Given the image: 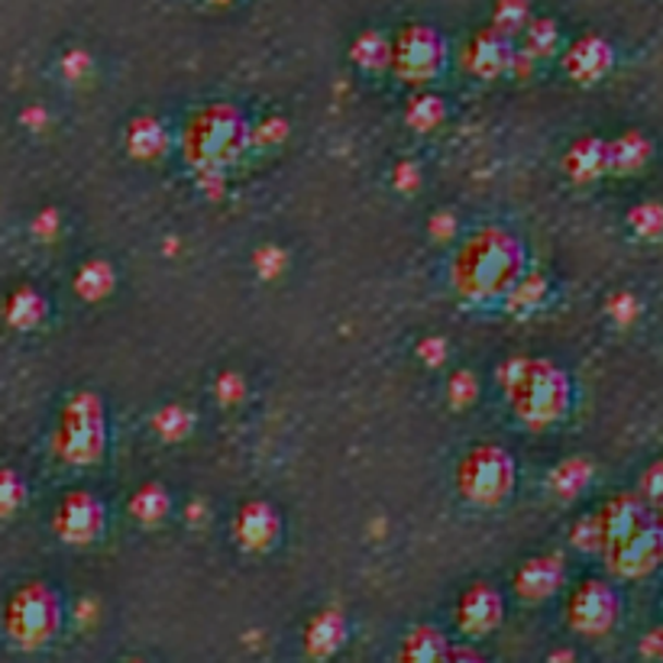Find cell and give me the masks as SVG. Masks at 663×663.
I'll return each instance as SVG.
<instances>
[{"instance_id": "cell-3", "label": "cell", "mask_w": 663, "mask_h": 663, "mask_svg": "<svg viewBox=\"0 0 663 663\" xmlns=\"http://www.w3.org/2000/svg\"><path fill=\"white\" fill-rule=\"evenodd\" d=\"M250 143V126L237 107L214 104L194 113L185 130V156L201 172H217L227 162L240 159Z\"/></svg>"}, {"instance_id": "cell-17", "label": "cell", "mask_w": 663, "mask_h": 663, "mask_svg": "<svg viewBox=\"0 0 663 663\" xmlns=\"http://www.w3.org/2000/svg\"><path fill=\"white\" fill-rule=\"evenodd\" d=\"M564 169L569 172L572 182H592L599 179L602 172H608V143L602 140H576L569 146L567 159H564Z\"/></svg>"}, {"instance_id": "cell-2", "label": "cell", "mask_w": 663, "mask_h": 663, "mask_svg": "<svg viewBox=\"0 0 663 663\" xmlns=\"http://www.w3.org/2000/svg\"><path fill=\"white\" fill-rule=\"evenodd\" d=\"M502 385L518 418L531 424H551L569 408L567 373L547 360H511L502 370Z\"/></svg>"}, {"instance_id": "cell-46", "label": "cell", "mask_w": 663, "mask_h": 663, "mask_svg": "<svg viewBox=\"0 0 663 663\" xmlns=\"http://www.w3.org/2000/svg\"><path fill=\"white\" fill-rule=\"evenodd\" d=\"M434 233H441V237H450L454 233V217H434Z\"/></svg>"}, {"instance_id": "cell-38", "label": "cell", "mask_w": 663, "mask_h": 663, "mask_svg": "<svg viewBox=\"0 0 663 663\" xmlns=\"http://www.w3.org/2000/svg\"><path fill=\"white\" fill-rule=\"evenodd\" d=\"M641 654L651 658V661H663V625L654 628L644 641H641Z\"/></svg>"}, {"instance_id": "cell-29", "label": "cell", "mask_w": 663, "mask_h": 663, "mask_svg": "<svg viewBox=\"0 0 663 663\" xmlns=\"http://www.w3.org/2000/svg\"><path fill=\"white\" fill-rule=\"evenodd\" d=\"M528 23V3L525 0H498L495 7V29L511 36Z\"/></svg>"}, {"instance_id": "cell-18", "label": "cell", "mask_w": 663, "mask_h": 663, "mask_svg": "<svg viewBox=\"0 0 663 663\" xmlns=\"http://www.w3.org/2000/svg\"><path fill=\"white\" fill-rule=\"evenodd\" d=\"M347 641V622L340 612H321L311 618L308 631H304V648L314 658H330L340 644Z\"/></svg>"}, {"instance_id": "cell-30", "label": "cell", "mask_w": 663, "mask_h": 663, "mask_svg": "<svg viewBox=\"0 0 663 663\" xmlns=\"http://www.w3.org/2000/svg\"><path fill=\"white\" fill-rule=\"evenodd\" d=\"M156 431L166 437V441H182L185 434L191 431V414L185 411V408H162L159 414H156Z\"/></svg>"}, {"instance_id": "cell-15", "label": "cell", "mask_w": 663, "mask_h": 663, "mask_svg": "<svg viewBox=\"0 0 663 663\" xmlns=\"http://www.w3.org/2000/svg\"><path fill=\"white\" fill-rule=\"evenodd\" d=\"M515 62L511 39L498 29H482L467 49V69L479 79H495Z\"/></svg>"}, {"instance_id": "cell-6", "label": "cell", "mask_w": 663, "mask_h": 663, "mask_svg": "<svg viewBox=\"0 0 663 663\" xmlns=\"http://www.w3.org/2000/svg\"><path fill=\"white\" fill-rule=\"evenodd\" d=\"M457 485L473 505H498L515 489V460L492 444L473 447L457 470Z\"/></svg>"}, {"instance_id": "cell-37", "label": "cell", "mask_w": 663, "mask_h": 663, "mask_svg": "<svg viewBox=\"0 0 663 663\" xmlns=\"http://www.w3.org/2000/svg\"><path fill=\"white\" fill-rule=\"evenodd\" d=\"M282 263L285 256L279 250H263V253L256 256V266H260L263 276H276V269H282Z\"/></svg>"}, {"instance_id": "cell-8", "label": "cell", "mask_w": 663, "mask_h": 663, "mask_svg": "<svg viewBox=\"0 0 663 663\" xmlns=\"http://www.w3.org/2000/svg\"><path fill=\"white\" fill-rule=\"evenodd\" d=\"M622 615V602H618V592L602 582V579H586L579 582V589L569 595L567 618L569 625L582 635H605L615 628Z\"/></svg>"}, {"instance_id": "cell-11", "label": "cell", "mask_w": 663, "mask_h": 663, "mask_svg": "<svg viewBox=\"0 0 663 663\" xmlns=\"http://www.w3.org/2000/svg\"><path fill=\"white\" fill-rule=\"evenodd\" d=\"M654 518V508L641 495H615L602 511H599V528H602V554L631 534H638L648 521Z\"/></svg>"}, {"instance_id": "cell-28", "label": "cell", "mask_w": 663, "mask_h": 663, "mask_svg": "<svg viewBox=\"0 0 663 663\" xmlns=\"http://www.w3.org/2000/svg\"><path fill=\"white\" fill-rule=\"evenodd\" d=\"M628 224L641 233V237H661L663 233V207L654 201H644L638 204L631 214H628Z\"/></svg>"}, {"instance_id": "cell-20", "label": "cell", "mask_w": 663, "mask_h": 663, "mask_svg": "<svg viewBox=\"0 0 663 663\" xmlns=\"http://www.w3.org/2000/svg\"><path fill=\"white\" fill-rule=\"evenodd\" d=\"M166 143H169L166 126L159 120H153V117H140L126 130V146H130V153L136 159H156V156H162Z\"/></svg>"}, {"instance_id": "cell-35", "label": "cell", "mask_w": 663, "mask_h": 663, "mask_svg": "<svg viewBox=\"0 0 663 663\" xmlns=\"http://www.w3.org/2000/svg\"><path fill=\"white\" fill-rule=\"evenodd\" d=\"M544 279H521L518 282V288L508 294V301H511V308H521V311H528V308H538V301H541V294H544Z\"/></svg>"}, {"instance_id": "cell-40", "label": "cell", "mask_w": 663, "mask_h": 663, "mask_svg": "<svg viewBox=\"0 0 663 663\" xmlns=\"http://www.w3.org/2000/svg\"><path fill=\"white\" fill-rule=\"evenodd\" d=\"M612 311H615V317H618V321H628V317H635V311H638V308H635V298L622 294V298H615V301H612Z\"/></svg>"}, {"instance_id": "cell-16", "label": "cell", "mask_w": 663, "mask_h": 663, "mask_svg": "<svg viewBox=\"0 0 663 663\" xmlns=\"http://www.w3.org/2000/svg\"><path fill=\"white\" fill-rule=\"evenodd\" d=\"M567 72L576 82H595L612 69V46L599 36H582L567 52Z\"/></svg>"}, {"instance_id": "cell-21", "label": "cell", "mask_w": 663, "mask_h": 663, "mask_svg": "<svg viewBox=\"0 0 663 663\" xmlns=\"http://www.w3.org/2000/svg\"><path fill=\"white\" fill-rule=\"evenodd\" d=\"M651 156V143L641 133H625L615 143H608V172L628 176L638 172Z\"/></svg>"}, {"instance_id": "cell-32", "label": "cell", "mask_w": 663, "mask_h": 663, "mask_svg": "<svg viewBox=\"0 0 663 663\" xmlns=\"http://www.w3.org/2000/svg\"><path fill=\"white\" fill-rule=\"evenodd\" d=\"M557 46V26L551 20H534L528 26V52L531 56H551Z\"/></svg>"}, {"instance_id": "cell-34", "label": "cell", "mask_w": 663, "mask_h": 663, "mask_svg": "<svg viewBox=\"0 0 663 663\" xmlns=\"http://www.w3.org/2000/svg\"><path fill=\"white\" fill-rule=\"evenodd\" d=\"M654 511H663V460H658L654 467H648L641 475V492H638Z\"/></svg>"}, {"instance_id": "cell-14", "label": "cell", "mask_w": 663, "mask_h": 663, "mask_svg": "<svg viewBox=\"0 0 663 663\" xmlns=\"http://www.w3.org/2000/svg\"><path fill=\"white\" fill-rule=\"evenodd\" d=\"M515 582V592L525 599V602H541L547 595H554L564 582V564L560 557L554 554H544V557H531L525 560L518 572L511 576Z\"/></svg>"}, {"instance_id": "cell-42", "label": "cell", "mask_w": 663, "mask_h": 663, "mask_svg": "<svg viewBox=\"0 0 663 663\" xmlns=\"http://www.w3.org/2000/svg\"><path fill=\"white\" fill-rule=\"evenodd\" d=\"M263 140H282L285 136V123H279V120H269V123H263L260 130H256Z\"/></svg>"}, {"instance_id": "cell-31", "label": "cell", "mask_w": 663, "mask_h": 663, "mask_svg": "<svg viewBox=\"0 0 663 663\" xmlns=\"http://www.w3.org/2000/svg\"><path fill=\"white\" fill-rule=\"evenodd\" d=\"M26 498V485L13 470H0V518L13 515Z\"/></svg>"}, {"instance_id": "cell-1", "label": "cell", "mask_w": 663, "mask_h": 663, "mask_svg": "<svg viewBox=\"0 0 663 663\" xmlns=\"http://www.w3.org/2000/svg\"><path fill=\"white\" fill-rule=\"evenodd\" d=\"M525 276V250L515 233L482 227L460 246L454 260L457 291L470 301H492L511 294Z\"/></svg>"}, {"instance_id": "cell-10", "label": "cell", "mask_w": 663, "mask_h": 663, "mask_svg": "<svg viewBox=\"0 0 663 663\" xmlns=\"http://www.w3.org/2000/svg\"><path fill=\"white\" fill-rule=\"evenodd\" d=\"M104 531V505L92 492H69L56 508V534L69 544H92Z\"/></svg>"}, {"instance_id": "cell-23", "label": "cell", "mask_w": 663, "mask_h": 663, "mask_svg": "<svg viewBox=\"0 0 663 663\" xmlns=\"http://www.w3.org/2000/svg\"><path fill=\"white\" fill-rule=\"evenodd\" d=\"M46 317V298L33 288H16L7 301V321L20 330L36 327Z\"/></svg>"}, {"instance_id": "cell-22", "label": "cell", "mask_w": 663, "mask_h": 663, "mask_svg": "<svg viewBox=\"0 0 663 663\" xmlns=\"http://www.w3.org/2000/svg\"><path fill=\"white\" fill-rule=\"evenodd\" d=\"M169 492L159 482H146L136 489V495L130 498V511L140 525H159L169 515Z\"/></svg>"}, {"instance_id": "cell-13", "label": "cell", "mask_w": 663, "mask_h": 663, "mask_svg": "<svg viewBox=\"0 0 663 663\" xmlns=\"http://www.w3.org/2000/svg\"><path fill=\"white\" fill-rule=\"evenodd\" d=\"M502 595L492 586H473L463 592L460 605H457V622L467 635H489L492 628H498L502 622Z\"/></svg>"}, {"instance_id": "cell-25", "label": "cell", "mask_w": 663, "mask_h": 663, "mask_svg": "<svg viewBox=\"0 0 663 663\" xmlns=\"http://www.w3.org/2000/svg\"><path fill=\"white\" fill-rule=\"evenodd\" d=\"M75 288H79V294H82V298H88V301L104 298V294L113 288V273H110V266H107V263H100V260L85 263V266H82V273H79V279H75Z\"/></svg>"}, {"instance_id": "cell-45", "label": "cell", "mask_w": 663, "mask_h": 663, "mask_svg": "<svg viewBox=\"0 0 663 663\" xmlns=\"http://www.w3.org/2000/svg\"><path fill=\"white\" fill-rule=\"evenodd\" d=\"M85 65H88V59H85L82 52H72V56L65 59V72H69L72 79H75V72H82Z\"/></svg>"}, {"instance_id": "cell-24", "label": "cell", "mask_w": 663, "mask_h": 663, "mask_svg": "<svg viewBox=\"0 0 663 663\" xmlns=\"http://www.w3.org/2000/svg\"><path fill=\"white\" fill-rule=\"evenodd\" d=\"M589 479H592V463L576 457V460H564V463L554 470L551 485H554V492H557L560 498H576V495L589 485Z\"/></svg>"}, {"instance_id": "cell-41", "label": "cell", "mask_w": 663, "mask_h": 663, "mask_svg": "<svg viewBox=\"0 0 663 663\" xmlns=\"http://www.w3.org/2000/svg\"><path fill=\"white\" fill-rule=\"evenodd\" d=\"M421 357H424L427 363H441V360H444V343H441V340H424V343H421Z\"/></svg>"}, {"instance_id": "cell-12", "label": "cell", "mask_w": 663, "mask_h": 663, "mask_svg": "<svg viewBox=\"0 0 663 663\" xmlns=\"http://www.w3.org/2000/svg\"><path fill=\"white\" fill-rule=\"evenodd\" d=\"M282 534V518L269 502H246L233 521V538L243 551H269Z\"/></svg>"}, {"instance_id": "cell-9", "label": "cell", "mask_w": 663, "mask_h": 663, "mask_svg": "<svg viewBox=\"0 0 663 663\" xmlns=\"http://www.w3.org/2000/svg\"><path fill=\"white\" fill-rule=\"evenodd\" d=\"M605 564L612 572L618 576H628V579H638V576H648L663 564V511H654V518L638 531L631 534L628 541L615 544L605 551Z\"/></svg>"}, {"instance_id": "cell-7", "label": "cell", "mask_w": 663, "mask_h": 663, "mask_svg": "<svg viewBox=\"0 0 663 663\" xmlns=\"http://www.w3.org/2000/svg\"><path fill=\"white\" fill-rule=\"evenodd\" d=\"M447 46L444 36L431 26H408L391 46V69L405 82H427L444 69Z\"/></svg>"}, {"instance_id": "cell-43", "label": "cell", "mask_w": 663, "mask_h": 663, "mask_svg": "<svg viewBox=\"0 0 663 663\" xmlns=\"http://www.w3.org/2000/svg\"><path fill=\"white\" fill-rule=\"evenodd\" d=\"M36 233H39V237H52V233H56V214H52V210H46V214L36 220Z\"/></svg>"}, {"instance_id": "cell-26", "label": "cell", "mask_w": 663, "mask_h": 663, "mask_svg": "<svg viewBox=\"0 0 663 663\" xmlns=\"http://www.w3.org/2000/svg\"><path fill=\"white\" fill-rule=\"evenodd\" d=\"M353 59L363 65V69H373L379 72L385 65H391V46L382 39L379 33H363L353 46Z\"/></svg>"}, {"instance_id": "cell-19", "label": "cell", "mask_w": 663, "mask_h": 663, "mask_svg": "<svg viewBox=\"0 0 663 663\" xmlns=\"http://www.w3.org/2000/svg\"><path fill=\"white\" fill-rule=\"evenodd\" d=\"M450 651H454V648L447 644V638H444L437 628L421 625V628H414V631L405 638V644H401V663H447Z\"/></svg>"}, {"instance_id": "cell-27", "label": "cell", "mask_w": 663, "mask_h": 663, "mask_svg": "<svg viewBox=\"0 0 663 663\" xmlns=\"http://www.w3.org/2000/svg\"><path fill=\"white\" fill-rule=\"evenodd\" d=\"M444 120V100L437 95H418L408 104V123L418 130H434Z\"/></svg>"}, {"instance_id": "cell-33", "label": "cell", "mask_w": 663, "mask_h": 663, "mask_svg": "<svg viewBox=\"0 0 663 663\" xmlns=\"http://www.w3.org/2000/svg\"><path fill=\"white\" fill-rule=\"evenodd\" d=\"M572 544L579 551H602V528H599V515H586L576 521L572 528Z\"/></svg>"}, {"instance_id": "cell-5", "label": "cell", "mask_w": 663, "mask_h": 663, "mask_svg": "<svg viewBox=\"0 0 663 663\" xmlns=\"http://www.w3.org/2000/svg\"><path fill=\"white\" fill-rule=\"evenodd\" d=\"M59 625H62V605L49 586L29 582L13 592L7 605V631L13 641H20L23 648H39L59 631Z\"/></svg>"}, {"instance_id": "cell-4", "label": "cell", "mask_w": 663, "mask_h": 663, "mask_svg": "<svg viewBox=\"0 0 663 663\" xmlns=\"http://www.w3.org/2000/svg\"><path fill=\"white\" fill-rule=\"evenodd\" d=\"M104 447H107L104 405L92 391H82L62 411L59 434H56V454L72 467H92L104 457Z\"/></svg>"}, {"instance_id": "cell-47", "label": "cell", "mask_w": 663, "mask_h": 663, "mask_svg": "<svg viewBox=\"0 0 663 663\" xmlns=\"http://www.w3.org/2000/svg\"><path fill=\"white\" fill-rule=\"evenodd\" d=\"M220 3H224V0H220Z\"/></svg>"}, {"instance_id": "cell-44", "label": "cell", "mask_w": 663, "mask_h": 663, "mask_svg": "<svg viewBox=\"0 0 663 663\" xmlns=\"http://www.w3.org/2000/svg\"><path fill=\"white\" fill-rule=\"evenodd\" d=\"M447 663H485V661H482L475 651H470V648H457V651H450Z\"/></svg>"}, {"instance_id": "cell-39", "label": "cell", "mask_w": 663, "mask_h": 663, "mask_svg": "<svg viewBox=\"0 0 663 663\" xmlns=\"http://www.w3.org/2000/svg\"><path fill=\"white\" fill-rule=\"evenodd\" d=\"M395 185H398L401 191L414 189V185H418V169H414V166H408V162H405V166H398V169H395Z\"/></svg>"}, {"instance_id": "cell-36", "label": "cell", "mask_w": 663, "mask_h": 663, "mask_svg": "<svg viewBox=\"0 0 663 663\" xmlns=\"http://www.w3.org/2000/svg\"><path fill=\"white\" fill-rule=\"evenodd\" d=\"M475 395V379L470 376V373H457L454 376V382H450V398L457 401V405H470Z\"/></svg>"}]
</instances>
